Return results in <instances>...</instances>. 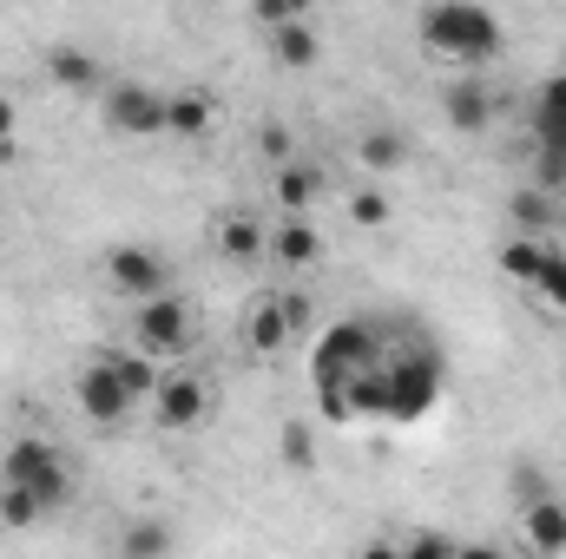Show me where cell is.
I'll return each instance as SVG.
<instances>
[{
  "label": "cell",
  "instance_id": "obj_1",
  "mask_svg": "<svg viewBox=\"0 0 566 559\" xmlns=\"http://www.w3.org/2000/svg\"><path fill=\"white\" fill-rule=\"evenodd\" d=\"M448 389V362L422 329H402L382 342V362L349 389V409L376 421H422Z\"/></svg>",
  "mask_w": 566,
  "mask_h": 559
},
{
  "label": "cell",
  "instance_id": "obj_2",
  "mask_svg": "<svg viewBox=\"0 0 566 559\" xmlns=\"http://www.w3.org/2000/svg\"><path fill=\"white\" fill-rule=\"evenodd\" d=\"M382 342H389V323H376V316H343L336 329H323V336H316L310 389H316V409H323L329 421H356L349 389L382 362Z\"/></svg>",
  "mask_w": 566,
  "mask_h": 559
},
{
  "label": "cell",
  "instance_id": "obj_3",
  "mask_svg": "<svg viewBox=\"0 0 566 559\" xmlns=\"http://www.w3.org/2000/svg\"><path fill=\"white\" fill-rule=\"evenodd\" d=\"M416 33L434 60H454V66H488L501 60L507 46V27L488 13V7H468V0H434L416 13Z\"/></svg>",
  "mask_w": 566,
  "mask_h": 559
},
{
  "label": "cell",
  "instance_id": "obj_4",
  "mask_svg": "<svg viewBox=\"0 0 566 559\" xmlns=\"http://www.w3.org/2000/svg\"><path fill=\"white\" fill-rule=\"evenodd\" d=\"M0 487H27L46 514H60V507L73 500V467H66V454H60L46 434H20V441H7V454H0Z\"/></svg>",
  "mask_w": 566,
  "mask_h": 559
},
{
  "label": "cell",
  "instance_id": "obj_5",
  "mask_svg": "<svg viewBox=\"0 0 566 559\" xmlns=\"http://www.w3.org/2000/svg\"><path fill=\"white\" fill-rule=\"evenodd\" d=\"M133 336H139V356H151V362H178V356H191V342H198V316H191L185 296L165 289V296L139 303Z\"/></svg>",
  "mask_w": 566,
  "mask_h": 559
},
{
  "label": "cell",
  "instance_id": "obj_6",
  "mask_svg": "<svg viewBox=\"0 0 566 559\" xmlns=\"http://www.w3.org/2000/svg\"><path fill=\"white\" fill-rule=\"evenodd\" d=\"M73 402H80V415L99 421V428H119V421H133V409H139V395L119 382V369H113L106 349L86 356V369H80V382H73Z\"/></svg>",
  "mask_w": 566,
  "mask_h": 559
},
{
  "label": "cell",
  "instance_id": "obj_7",
  "mask_svg": "<svg viewBox=\"0 0 566 559\" xmlns=\"http://www.w3.org/2000/svg\"><path fill=\"white\" fill-rule=\"evenodd\" d=\"M151 415H158V428H205V415H211L205 376L198 369H165L158 389H151Z\"/></svg>",
  "mask_w": 566,
  "mask_h": 559
},
{
  "label": "cell",
  "instance_id": "obj_8",
  "mask_svg": "<svg viewBox=\"0 0 566 559\" xmlns=\"http://www.w3.org/2000/svg\"><path fill=\"white\" fill-rule=\"evenodd\" d=\"M106 126L126 133V139H151V133H165V93H151V86H139V80L106 86Z\"/></svg>",
  "mask_w": 566,
  "mask_h": 559
},
{
  "label": "cell",
  "instance_id": "obj_9",
  "mask_svg": "<svg viewBox=\"0 0 566 559\" xmlns=\"http://www.w3.org/2000/svg\"><path fill=\"white\" fill-rule=\"evenodd\" d=\"M106 283L119 296H133V303H151V296H165V257L145 251V244H119L106 257Z\"/></svg>",
  "mask_w": 566,
  "mask_h": 559
},
{
  "label": "cell",
  "instance_id": "obj_10",
  "mask_svg": "<svg viewBox=\"0 0 566 559\" xmlns=\"http://www.w3.org/2000/svg\"><path fill=\"white\" fill-rule=\"evenodd\" d=\"M441 113H448L454 133H488L494 113H501V93H494L488 80H454V86L441 93Z\"/></svg>",
  "mask_w": 566,
  "mask_h": 559
},
{
  "label": "cell",
  "instance_id": "obj_11",
  "mask_svg": "<svg viewBox=\"0 0 566 559\" xmlns=\"http://www.w3.org/2000/svg\"><path fill=\"white\" fill-rule=\"evenodd\" d=\"M521 540H527V553H541V559H566V500L560 494H541L534 507H521Z\"/></svg>",
  "mask_w": 566,
  "mask_h": 559
},
{
  "label": "cell",
  "instance_id": "obj_12",
  "mask_svg": "<svg viewBox=\"0 0 566 559\" xmlns=\"http://www.w3.org/2000/svg\"><path fill=\"white\" fill-rule=\"evenodd\" d=\"M46 80L66 86V93H106L99 53H86V46H53V53H46Z\"/></svg>",
  "mask_w": 566,
  "mask_h": 559
},
{
  "label": "cell",
  "instance_id": "obj_13",
  "mask_svg": "<svg viewBox=\"0 0 566 559\" xmlns=\"http://www.w3.org/2000/svg\"><path fill=\"white\" fill-rule=\"evenodd\" d=\"M211 113H218V99H211L205 86H178V93H165V133H178V139L211 133Z\"/></svg>",
  "mask_w": 566,
  "mask_h": 559
},
{
  "label": "cell",
  "instance_id": "obj_14",
  "mask_svg": "<svg viewBox=\"0 0 566 559\" xmlns=\"http://www.w3.org/2000/svg\"><path fill=\"white\" fill-rule=\"evenodd\" d=\"M244 342H251V356H283V342H290L283 296H258V303H251V316H244Z\"/></svg>",
  "mask_w": 566,
  "mask_h": 559
},
{
  "label": "cell",
  "instance_id": "obj_15",
  "mask_svg": "<svg viewBox=\"0 0 566 559\" xmlns=\"http://www.w3.org/2000/svg\"><path fill=\"white\" fill-rule=\"evenodd\" d=\"M534 139H541V151H566V73H554L534 93Z\"/></svg>",
  "mask_w": 566,
  "mask_h": 559
},
{
  "label": "cell",
  "instance_id": "obj_16",
  "mask_svg": "<svg viewBox=\"0 0 566 559\" xmlns=\"http://www.w3.org/2000/svg\"><path fill=\"white\" fill-rule=\"evenodd\" d=\"M316 53H323V40H316L310 13H303V20H290V27H271V60H277V66L303 73V66H316Z\"/></svg>",
  "mask_w": 566,
  "mask_h": 559
},
{
  "label": "cell",
  "instance_id": "obj_17",
  "mask_svg": "<svg viewBox=\"0 0 566 559\" xmlns=\"http://www.w3.org/2000/svg\"><path fill=\"white\" fill-rule=\"evenodd\" d=\"M271 257H277L283 271H310V264L323 257V238H316L303 218H283L277 231H271Z\"/></svg>",
  "mask_w": 566,
  "mask_h": 559
},
{
  "label": "cell",
  "instance_id": "obj_18",
  "mask_svg": "<svg viewBox=\"0 0 566 559\" xmlns=\"http://www.w3.org/2000/svg\"><path fill=\"white\" fill-rule=\"evenodd\" d=\"M218 251H224L231 264H258V257L271 251V238L258 231V218H251V211H231V218L218 224Z\"/></svg>",
  "mask_w": 566,
  "mask_h": 559
},
{
  "label": "cell",
  "instance_id": "obj_19",
  "mask_svg": "<svg viewBox=\"0 0 566 559\" xmlns=\"http://www.w3.org/2000/svg\"><path fill=\"white\" fill-rule=\"evenodd\" d=\"M356 158H363V171L389 178V171H402V165H409V133H396V126H376V133H363Z\"/></svg>",
  "mask_w": 566,
  "mask_h": 559
},
{
  "label": "cell",
  "instance_id": "obj_20",
  "mask_svg": "<svg viewBox=\"0 0 566 559\" xmlns=\"http://www.w3.org/2000/svg\"><path fill=\"white\" fill-rule=\"evenodd\" d=\"M113 553H119V559H165V553H171V527H165L158 514H145V520H126Z\"/></svg>",
  "mask_w": 566,
  "mask_h": 559
},
{
  "label": "cell",
  "instance_id": "obj_21",
  "mask_svg": "<svg viewBox=\"0 0 566 559\" xmlns=\"http://www.w3.org/2000/svg\"><path fill=\"white\" fill-rule=\"evenodd\" d=\"M271 191H277V204H283V218H303L310 204H316V171L310 165H277V178H271Z\"/></svg>",
  "mask_w": 566,
  "mask_h": 559
},
{
  "label": "cell",
  "instance_id": "obj_22",
  "mask_svg": "<svg viewBox=\"0 0 566 559\" xmlns=\"http://www.w3.org/2000/svg\"><path fill=\"white\" fill-rule=\"evenodd\" d=\"M507 218L521 224V238H547L560 211H554V198H547V191H534V184H527V191H514V198H507Z\"/></svg>",
  "mask_w": 566,
  "mask_h": 559
},
{
  "label": "cell",
  "instance_id": "obj_23",
  "mask_svg": "<svg viewBox=\"0 0 566 559\" xmlns=\"http://www.w3.org/2000/svg\"><path fill=\"white\" fill-rule=\"evenodd\" d=\"M494 264H501L514 283H534V277H541V264H547V238H507Z\"/></svg>",
  "mask_w": 566,
  "mask_h": 559
},
{
  "label": "cell",
  "instance_id": "obj_24",
  "mask_svg": "<svg viewBox=\"0 0 566 559\" xmlns=\"http://www.w3.org/2000/svg\"><path fill=\"white\" fill-rule=\"evenodd\" d=\"M40 520H46V507H40L27 487H0V527L27 534V527H40Z\"/></svg>",
  "mask_w": 566,
  "mask_h": 559
},
{
  "label": "cell",
  "instance_id": "obj_25",
  "mask_svg": "<svg viewBox=\"0 0 566 559\" xmlns=\"http://www.w3.org/2000/svg\"><path fill=\"white\" fill-rule=\"evenodd\" d=\"M527 289H534L547 309H566V251L560 244H547V264H541V277L527 283Z\"/></svg>",
  "mask_w": 566,
  "mask_h": 559
},
{
  "label": "cell",
  "instance_id": "obj_26",
  "mask_svg": "<svg viewBox=\"0 0 566 559\" xmlns=\"http://www.w3.org/2000/svg\"><path fill=\"white\" fill-rule=\"evenodd\" d=\"M277 454H283V467H290V474H310V467H316V441H310V428H303V421H283Z\"/></svg>",
  "mask_w": 566,
  "mask_h": 559
},
{
  "label": "cell",
  "instance_id": "obj_27",
  "mask_svg": "<svg viewBox=\"0 0 566 559\" xmlns=\"http://www.w3.org/2000/svg\"><path fill=\"white\" fill-rule=\"evenodd\" d=\"M454 553H461V540H454V534H441V527H422V534L402 547V559H454Z\"/></svg>",
  "mask_w": 566,
  "mask_h": 559
},
{
  "label": "cell",
  "instance_id": "obj_28",
  "mask_svg": "<svg viewBox=\"0 0 566 559\" xmlns=\"http://www.w3.org/2000/svg\"><path fill=\"white\" fill-rule=\"evenodd\" d=\"M349 218H356L363 231H376V224H389V198L369 184V191H356V198H349Z\"/></svg>",
  "mask_w": 566,
  "mask_h": 559
},
{
  "label": "cell",
  "instance_id": "obj_29",
  "mask_svg": "<svg viewBox=\"0 0 566 559\" xmlns=\"http://www.w3.org/2000/svg\"><path fill=\"white\" fill-rule=\"evenodd\" d=\"M258 145H264V158H277V165H290V151H296V139H290V126H277V119H271V126L258 133Z\"/></svg>",
  "mask_w": 566,
  "mask_h": 559
},
{
  "label": "cell",
  "instance_id": "obj_30",
  "mask_svg": "<svg viewBox=\"0 0 566 559\" xmlns=\"http://www.w3.org/2000/svg\"><path fill=\"white\" fill-rule=\"evenodd\" d=\"M258 20H264V27H290V20H303V0H264Z\"/></svg>",
  "mask_w": 566,
  "mask_h": 559
},
{
  "label": "cell",
  "instance_id": "obj_31",
  "mask_svg": "<svg viewBox=\"0 0 566 559\" xmlns=\"http://www.w3.org/2000/svg\"><path fill=\"white\" fill-rule=\"evenodd\" d=\"M277 296H283V289H277ZM283 323H290V336H296V329L310 323V296H296V289H290V296H283Z\"/></svg>",
  "mask_w": 566,
  "mask_h": 559
},
{
  "label": "cell",
  "instance_id": "obj_32",
  "mask_svg": "<svg viewBox=\"0 0 566 559\" xmlns=\"http://www.w3.org/2000/svg\"><path fill=\"white\" fill-rule=\"evenodd\" d=\"M356 559H402V547H396L389 534H376V540H363V547H356Z\"/></svg>",
  "mask_w": 566,
  "mask_h": 559
},
{
  "label": "cell",
  "instance_id": "obj_33",
  "mask_svg": "<svg viewBox=\"0 0 566 559\" xmlns=\"http://www.w3.org/2000/svg\"><path fill=\"white\" fill-rule=\"evenodd\" d=\"M7 139H20V106L0 93V145H7Z\"/></svg>",
  "mask_w": 566,
  "mask_h": 559
},
{
  "label": "cell",
  "instance_id": "obj_34",
  "mask_svg": "<svg viewBox=\"0 0 566 559\" xmlns=\"http://www.w3.org/2000/svg\"><path fill=\"white\" fill-rule=\"evenodd\" d=\"M454 559H507V553H501L494 540H461V553H454Z\"/></svg>",
  "mask_w": 566,
  "mask_h": 559
}]
</instances>
